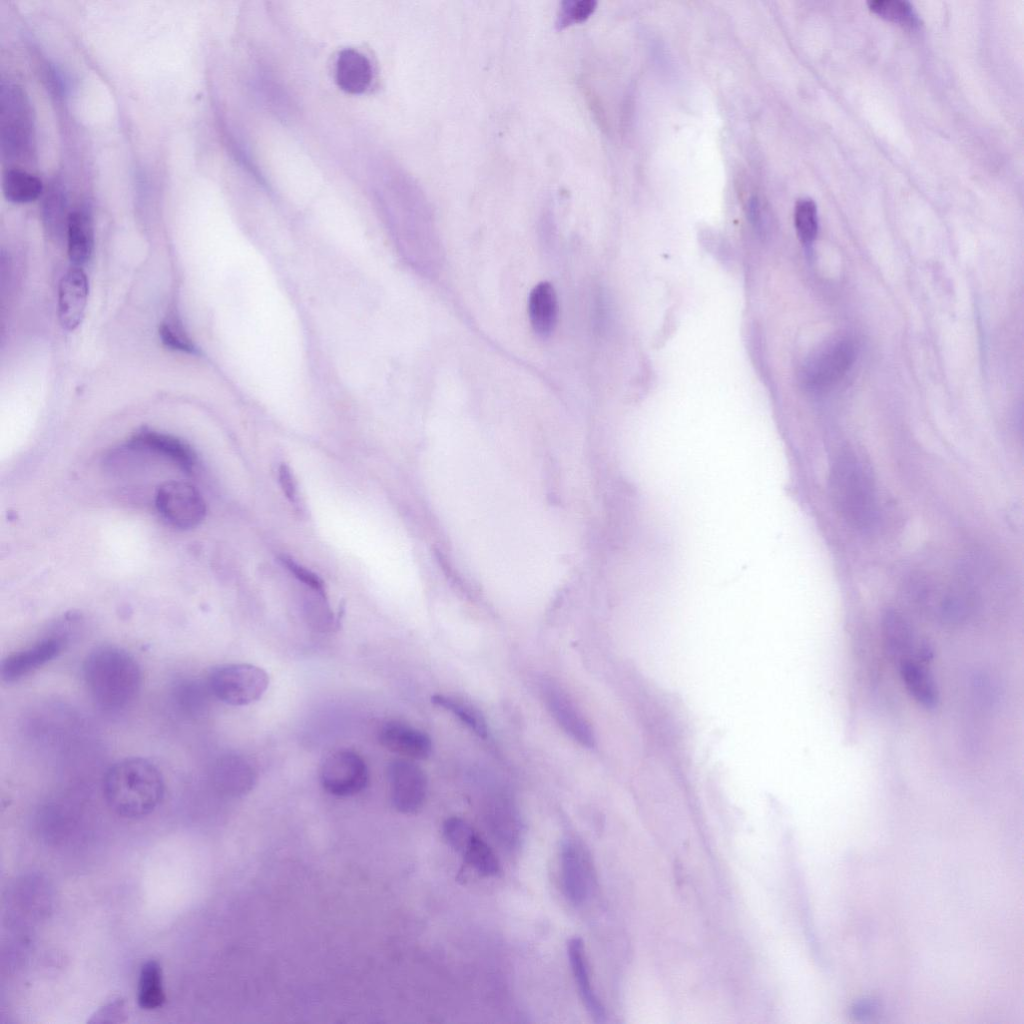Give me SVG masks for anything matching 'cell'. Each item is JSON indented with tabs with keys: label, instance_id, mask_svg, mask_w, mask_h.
I'll use <instances>...</instances> for the list:
<instances>
[{
	"label": "cell",
	"instance_id": "obj_1",
	"mask_svg": "<svg viewBox=\"0 0 1024 1024\" xmlns=\"http://www.w3.org/2000/svg\"><path fill=\"white\" fill-rule=\"evenodd\" d=\"M829 491L841 518L857 530L871 528L878 513L877 489L872 469L857 451H840L830 468Z\"/></svg>",
	"mask_w": 1024,
	"mask_h": 1024
},
{
	"label": "cell",
	"instance_id": "obj_2",
	"mask_svg": "<svg viewBox=\"0 0 1024 1024\" xmlns=\"http://www.w3.org/2000/svg\"><path fill=\"white\" fill-rule=\"evenodd\" d=\"M83 676L93 701L107 711L127 707L142 684L141 668L125 649L114 645L94 648L83 664Z\"/></svg>",
	"mask_w": 1024,
	"mask_h": 1024
},
{
	"label": "cell",
	"instance_id": "obj_3",
	"mask_svg": "<svg viewBox=\"0 0 1024 1024\" xmlns=\"http://www.w3.org/2000/svg\"><path fill=\"white\" fill-rule=\"evenodd\" d=\"M165 792L159 769L142 757L115 762L106 771L103 793L108 806L125 818H140L153 812Z\"/></svg>",
	"mask_w": 1024,
	"mask_h": 1024
},
{
	"label": "cell",
	"instance_id": "obj_4",
	"mask_svg": "<svg viewBox=\"0 0 1024 1024\" xmlns=\"http://www.w3.org/2000/svg\"><path fill=\"white\" fill-rule=\"evenodd\" d=\"M269 684L267 673L251 664H224L214 667L207 685L212 695L231 706H245L259 700Z\"/></svg>",
	"mask_w": 1024,
	"mask_h": 1024
},
{
	"label": "cell",
	"instance_id": "obj_5",
	"mask_svg": "<svg viewBox=\"0 0 1024 1024\" xmlns=\"http://www.w3.org/2000/svg\"><path fill=\"white\" fill-rule=\"evenodd\" d=\"M155 506L169 525L179 529L198 526L206 515V504L200 492L183 481L163 483L157 490Z\"/></svg>",
	"mask_w": 1024,
	"mask_h": 1024
},
{
	"label": "cell",
	"instance_id": "obj_6",
	"mask_svg": "<svg viewBox=\"0 0 1024 1024\" xmlns=\"http://www.w3.org/2000/svg\"><path fill=\"white\" fill-rule=\"evenodd\" d=\"M856 356L853 342L840 338L810 356L802 369V382L812 391H823L837 383L851 368Z\"/></svg>",
	"mask_w": 1024,
	"mask_h": 1024
},
{
	"label": "cell",
	"instance_id": "obj_7",
	"mask_svg": "<svg viewBox=\"0 0 1024 1024\" xmlns=\"http://www.w3.org/2000/svg\"><path fill=\"white\" fill-rule=\"evenodd\" d=\"M320 781L331 795L352 796L366 786L368 770L364 760L357 753L341 750L324 760L320 769Z\"/></svg>",
	"mask_w": 1024,
	"mask_h": 1024
},
{
	"label": "cell",
	"instance_id": "obj_8",
	"mask_svg": "<svg viewBox=\"0 0 1024 1024\" xmlns=\"http://www.w3.org/2000/svg\"><path fill=\"white\" fill-rule=\"evenodd\" d=\"M390 798L396 810L404 814L417 812L427 795V777L417 764L396 759L387 769Z\"/></svg>",
	"mask_w": 1024,
	"mask_h": 1024
},
{
	"label": "cell",
	"instance_id": "obj_9",
	"mask_svg": "<svg viewBox=\"0 0 1024 1024\" xmlns=\"http://www.w3.org/2000/svg\"><path fill=\"white\" fill-rule=\"evenodd\" d=\"M66 634H52L16 651L1 662L0 675L6 683L17 682L56 658L66 647Z\"/></svg>",
	"mask_w": 1024,
	"mask_h": 1024
},
{
	"label": "cell",
	"instance_id": "obj_10",
	"mask_svg": "<svg viewBox=\"0 0 1024 1024\" xmlns=\"http://www.w3.org/2000/svg\"><path fill=\"white\" fill-rule=\"evenodd\" d=\"M586 852L574 839H566L561 847L560 876L563 892L574 905L588 898L591 889V869Z\"/></svg>",
	"mask_w": 1024,
	"mask_h": 1024
},
{
	"label": "cell",
	"instance_id": "obj_11",
	"mask_svg": "<svg viewBox=\"0 0 1024 1024\" xmlns=\"http://www.w3.org/2000/svg\"><path fill=\"white\" fill-rule=\"evenodd\" d=\"M543 696L548 710L563 731L580 745L593 748L594 731L569 696L552 683L543 686Z\"/></svg>",
	"mask_w": 1024,
	"mask_h": 1024
},
{
	"label": "cell",
	"instance_id": "obj_12",
	"mask_svg": "<svg viewBox=\"0 0 1024 1024\" xmlns=\"http://www.w3.org/2000/svg\"><path fill=\"white\" fill-rule=\"evenodd\" d=\"M88 297V281L80 267L69 269L58 288V318L61 326L72 331L82 322Z\"/></svg>",
	"mask_w": 1024,
	"mask_h": 1024
},
{
	"label": "cell",
	"instance_id": "obj_13",
	"mask_svg": "<svg viewBox=\"0 0 1024 1024\" xmlns=\"http://www.w3.org/2000/svg\"><path fill=\"white\" fill-rule=\"evenodd\" d=\"M379 741L389 751L411 759H426L432 751V742L426 733L396 720L382 725Z\"/></svg>",
	"mask_w": 1024,
	"mask_h": 1024
},
{
	"label": "cell",
	"instance_id": "obj_14",
	"mask_svg": "<svg viewBox=\"0 0 1024 1024\" xmlns=\"http://www.w3.org/2000/svg\"><path fill=\"white\" fill-rule=\"evenodd\" d=\"M128 446L131 449L145 450L166 458L185 472H191L196 463V456L192 449L181 440L168 434L142 430L131 437Z\"/></svg>",
	"mask_w": 1024,
	"mask_h": 1024
},
{
	"label": "cell",
	"instance_id": "obj_15",
	"mask_svg": "<svg viewBox=\"0 0 1024 1024\" xmlns=\"http://www.w3.org/2000/svg\"><path fill=\"white\" fill-rule=\"evenodd\" d=\"M567 955L583 1004L595 1021H604V1007L591 984L584 944L579 937H573L569 940Z\"/></svg>",
	"mask_w": 1024,
	"mask_h": 1024
},
{
	"label": "cell",
	"instance_id": "obj_16",
	"mask_svg": "<svg viewBox=\"0 0 1024 1024\" xmlns=\"http://www.w3.org/2000/svg\"><path fill=\"white\" fill-rule=\"evenodd\" d=\"M528 315L533 331L542 338L549 337L558 320V302L549 282L538 283L530 292Z\"/></svg>",
	"mask_w": 1024,
	"mask_h": 1024
},
{
	"label": "cell",
	"instance_id": "obj_17",
	"mask_svg": "<svg viewBox=\"0 0 1024 1024\" xmlns=\"http://www.w3.org/2000/svg\"><path fill=\"white\" fill-rule=\"evenodd\" d=\"M335 79L338 86L347 93L364 92L372 80L369 59L357 50H342L336 60Z\"/></svg>",
	"mask_w": 1024,
	"mask_h": 1024
},
{
	"label": "cell",
	"instance_id": "obj_18",
	"mask_svg": "<svg viewBox=\"0 0 1024 1024\" xmlns=\"http://www.w3.org/2000/svg\"><path fill=\"white\" fill-rule=\"evenodd\" d=\"M66 237L70 260L77 267L85 264L94 248L93 222L88 212L74 210L69 214Z\"/></svg>",
	"mask_w": 1024,
	"mask_h": 1024
},
{
	"label": "cell",
	"instance_id": "obj_19",
	"mask_svg": "<svg viewBox=\"0 0 1024 1024\" xmlns=\"http://www.w3.org/2000/svg\"><path fill=\"white\" fill-rule=\"evenodd\" d=\"M900 675L911 697L926 709H933L938 702V691L933 677L919 664L903 660Z\"/></svg>",
	"mask_w": 1024,
	"mask_h": 1024
},
{
	"label": "cell",
	"instance_id": "obj_20",
	"mask_svg": "<svg viewBox=\"0 0 1024 1024\" xmlns=\"http://www.w3.org/2000/svg\"><path fill=\"white\" fill-rule=\"evenodd\" d=\"M213 774L217 786L233 794L245 793L252 786V770L237 756L229 755L219 759Z\"/></svg>",
	"mask_w": 1024,
	"mask_h": 1024
},
{
	"label": "cell",
	"instance_id": "obj_21",
	"mask_svg": "<svg viewBox=\"0 0 1024 1024\" xmlns=\"http://www.w3.org/2000/svg\"><path fill=\"white\" fill-rule=\"evenodd\" d=\"M2 190L5 198L24 204L36 200L43 192L42 181L21 168H10L3 173Z\"/></svg>",
	"mask_w": 1024,
	"mask_h": 1024
},
{
	"label": "cell",
	"instance_id": "obj_22",
	"mask_svg": "<svg viewBox=\"0 0 1024 1024\" xmlns=\"http://www.w3.org/2000/svg\"><path fill=\"white\" fill-rule=\"evenodd\" d=\"M166 1000L161 965L155 960L143 963L138 980L137 1002L141 1009L154 1010Z\"/></svg>",
	"mask_w": 1024,
	"mask_h": 1024
},
{
	"label": "cell",
	"instance_id": "obj_23",
	"mask_svg": "<svg viewBox=\"0 0 1024 1024\" xmlns=\"http://www.w3.org/2000/svg\"><path fill=\"white\" fill-rule=\"evenodd\" d=\"M432 702L449 711L456 716L463 724L481 738L488 733L487 722L484 715L471 703L450 695L437 694L431 698Z\"/></svg>",
	"mask_w": 1024,
	"mask_h": 1024
},
{
	"label": "cell",
	"instance_id": "obj_24",
	"mask_svg": "<svg viewBox=\"0 0 1024 1024\" xmlns=\"http://www.w3.org/2000/svg\"><path fill=\"white\" fill-rule=\"evenodd\" d=\"M884 638L887 649L893 655L907 653L913 634L907 621L896 611L889 610L883 618Z\"/></svg>",
	"mask_w": 1024,
	"mask_h": 1024
},
{
	"label": "cell",
	"instance_id": "obj_25",
	"mask_svg": "<svg viewBox=\"0 0 1024 1024\" xmlns=\"http://www.w3.org/2000/svg\"><path fill=\"white\" fill-rule=\"evenodd\" d=\"M461 853L466 863L482 875L495 876L500 871L495 853L477 833L471 837Z\"/></svg>",
	"mask_w": 1024,
	"mask_h": 1024
},
{
	"label": "cell",
	"instance_id": "obj_26",
	"mask_svg": "<svg viewBox=\"0 0 1024 1024\" xmlns=\"http://www.w3.org/2000/svg\"><path fill=\"white\" fill-rule=\"evenodd\" d=\"M794 223L797 235L804 245L813 243L818 232L817 207L811 198H801L796 202Z\"/></svg>",
	"mask_w": 1024,
	"mask_h": 1024
},
{
	"label": "cell",
	"instance_id": "obj_27",
	"mask_svg": "<svg viewBox=\"0 0 1024 1024\" xmlns=\"http://www.w3.org/2000/svg\"><path fill=\"white\" fill-rule=\"evenodd\" d=\"M868 6L873 12L892 22L906 26L918 23L914 8L907 0H870Z\"/></svg>",
	"mask_w": 1024,
	"mask_h": 1024
},
{
	"label": "cell",
	"instance_id": "obj_28",
	"mask_svg": "<svg viewBox=\"0 0 1024 1024\" xmlns=\"http://www.w3.org/2000/svg\"><path fill=\"white\" fill-rule=\"evenodd\" d=\"M207 692H210L207 682L204 686L202 683L186 680L176 686L175 698L182 709L195 712L205 705Z\"/></svg>",
	"mask_w": 1024,
	"mask_h": 1024
},
{
	"label": "cell",
	"instance_id": "obj_29",
	"mask_svg": "<svg viewBox=\"0 0 1024 1024\" xmlns=\"http://www.w3.org/2000/svg\"><path fill=\"white\" fill-rule=\"evenodd\" d=\"M159 335L163 344L171 349L186 353L195 352L193 343L175 320L163 322L159 328Z\"/></svg>",
	"mask_w": 1024,
	"mask_h": 1024
},
{
	"label": "cell",
	"instance_id": "obj_30",
	"mask_svg": "<svg viewBox=\"0 0 1024 1024\" xmlns=\"http://www.w3.org/2000/svg\"><path fill=\"white\" fill-rule=\"evenodd\" d=\"M475 833L474 829L459 817L448 818L443 824V835L446 841L458 852H462Z\"/></svg>",
	"mask_w": 1024,
	"mask_h": 1024
},
{
	"label": "cell",
	"instance_id": "obj_31",
	"mask_svg": "<svg viewBox=\"0 0 1024 1024\" xmlns=\"http://www.w3.org/2000/svg\"><path fill=\"white\" fill-rule=\"evenodd\" d=\"M279 561L285 566L299 581L307 585L312 590L316 591L319 595L325 597L324 583L322 579L307 569L306 567L298 564L292 558L286 555H280Z\"/></svg>",
	"mask_w": 1024,
	"mask_h": 1024
},
{
	"label": "cell",
	"instance_id": "obj_32",
	"mask_svg": "<svg viewBox=\"0 0 1024 1024\" xmlns=\"http://www.w3.org/2000/svg\"><path fill=\"white\" fill-rule=\"evenodd\" d=\"M594 0L568 1L562 7L559 16L560 25H567L574 21H581L587 18L595 9Z\"/></svg>",
	"mask_w": 1024,
	"mask_h": 1024
},
{
	"label": "cell",
	"instance_id": "obj_33",
	"mask_svg": "<svg viewBox=\"0 0 1024 1024\" xmlns=\"http://www.w3.org/2000/svg\"><path fill=\"white\" fill-rule=\"evenodd\" d=\"M124 1002L120 998H115L112 1001L99 1008L89 1020L90 1023H103V1022H121L122 1018L125 1017Z\"/></svg>",
	"mask_w": 1024,
	"mask_h": 1024
},
{
	"label": "cell",
	"instance_id": "obj_34",
	"mask_svg": "<svg viewBox=\"0 0 1024 1024\" xmlns=\"http://www.w3.org/2000/svg\"><path fill=\"white\" fill-rule=\"evenodd\" d=\"M279 483L286 498L292 503L297 500V484L290 467L282 463L278 470Z\"/></svg>",
	"mask_w": 1024,
	"mask_h": 1024
},
{
	"label": "cell",
	"instance_id": "obj_35",
	"mask_svg": "<svg viewBox=\"0 0 1024 1024\" xmlns=\"http://www.w3.org/2000/svg\"><path fill=\"white\" fill-rule=\"evenodd\" d=\"M873 1007H874L873 1004H871L869 1002L861 1003V1004L857 1005V1007L854 1009L855 1010L854 1015L857 1016V1017L869 1016L871 1014L872 1010L874 1009Z\"/></svg>",
	"mask_w": 1024,
	"mask_h": 1024
}]
</instances>
